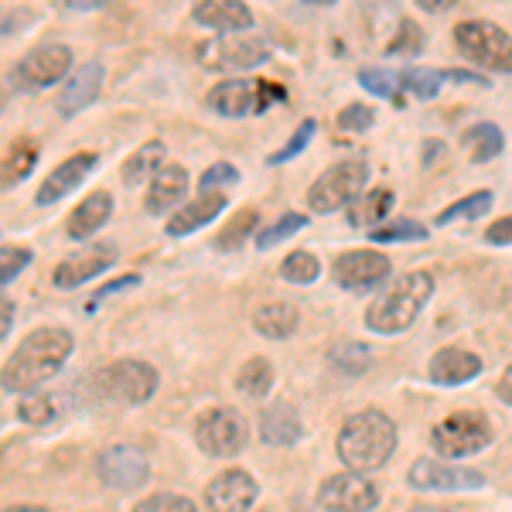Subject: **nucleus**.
Segmentation results:
<instances>
[{"instance_id":"obj_1","label":"nucleus","mask_w":512,"mask_h":512,"mask_svg":"<svg viewBox=\"0 0 512 512\" xmlns=\"http://www.w3.org/2000/svg\"><path fill=\"white\" fill-rule=\"evenodd\" d=\"M72 335L65 328H35L0 369V386L7 393H35L41 383L62 373L72 355Z\"/></svg>"},{"instance_id":"obj_2","label":"nucleus","mask_w":512,"mask_h":512,"mask_svg":"<svg viewBox=\"0 0 512 512\" xmlns=\"http://www.w3.org/2000/svg\"><path fill=\"white\" fill-rule=\"evenodd\" d=\"M396 451V424L383 410H362L349 417L338 431V458L345 468L366 475L383 468Z\"/></svg>"},{"instance_id":"obj_3","label":"nucleus","mask_w":512,"mask_h":512,"mask_svg":"<svg viewBox=\"0 0 512 512\" xmlns=\"http://www.w3.org/2000/svg\"><path fill=\"white\" fill-rule=\"evenodd\" d=\"M431 294H434V277L424 274V270H407V274L393 277L383 287V294L369 304L366 325L383 335L407 332L420 311H424V304L431 301Z\"/></svg>"},{"instance_id":"obj_4","label":"nucleus","mask_w":512,"mask_h":512,"mask_svg":"<svg viewBox=\"0 0 512 512\" xmlns=\"http://www.w3.org/2000/svg\"><path fill=\"white\" fill-rule=\"evenodd\" d=\"M431 444L444 461L472 458V454L485 451L492 444V424L478 410H454L441 424H434Z\"/></svg>"},{"instance_id":"obj_5","label":"nucleus","mask_w":512,"mask_h":512,"mask_svg":"<svg viewBox=\"0 0 512 512\" xmlns=\"http://www.w3.org/2000/svg\"><path fill=\"white\" fill-rule=\"evenodd\" d=\"M158 369L144 359H117L110 366H103L96 373V390L113 403H127V407H137V403H147L154 393H158Z\"/></svg>"},{"instance_id":"obj_6","label":"nucleus","mask_w":512,"mask_h":512,"mask_svg":"<svg viewBox=\"0 0 512 512\" xmlns=\"http://www.w3.org/2000/svg\"><path fill=\"white\" fill-rule=\"evenodd\" d=\"M195 444L209 458H236L250 444V424L236 407H209L195 420Z\"/></svg>"},{"instance_id":"obj_7","label":"nucleus","mask_w":512,"mask_h":512,"mask_svg":"<svg viewBox=\"0 0 512 512\" xmlns=\"http://www.w3.org/2000/svg\"><path fill=\"white\" fill-rule=\"evenodd\" d=\"M270 59L263 38L239 31V35H216L198 45V65L209 72H250Z\"/></svg>"},{"instance_id":"obj_8","label":"nucleus","mask_w":512,"mask_h":512,"mask_svg":"<svg viewBox=\"0 0 512 512\" xmlns=\"http://www.w3.org/2000/svg\"><path fill=\"white\" fill-rule=\"evenodd\" d=\"M366 181H369V168L362 161L335 164V168H328L325 175H318L315 185L308 188V209L318 212V216L345 209V205H352L355 198L362 195Z\"/></svg>"},{"instance_id":"obj_9","label":"nucleus","mask_w":512,"mask_h":512,"mask_svg":"<svg viewBox=\"0 0 512 512\" xmlns=\"http://www.w3.org/2000/svg\"><path fill=\"white\" fill-rule=\"evenodd\" d=\"M454 41L475 65L492 72H512V38L492 21H465L454 28Z\"/></svg>"},{"instance_id":"obj_10","label":"nucleus","mask_w":512,"mask_h":512,"mask_svg":"<svg viewBox=\"0 0 512 512\" xmlns=\"http://www.w3.org/2000/svg\"><path fill=\"white\" fill-rule=\"evenodd\" d=\"M96 472L103 478V485H110V489L137 492V489H144L147 478H151V461H147V454L134 448V444H113V448H106L99 454Z\"/></svg>"},{"instance_id":"obj_11","label":"nucleus","mask_w":512,"mask_h":512,"mask_svg":"<svg viewBox=\"0 0 512 512\" xmlns=\"http://www.w3.org/2000/svg\"><path fill=\"white\" fill-rule=\"evenodd\" d=\"M270 96H280L274 82H253V79H226L219 86H212L209 106L219 117H250L260 113L270 103Z\"/></svg>"},{"instance_id":"obj_12","label":"nucleus","mask_w":512,"mask_h":512,"mask_svg":"<svg viewBox=\"0 0 512 512\" xmlns=\"http://www.w3.org/2000/svg\"><path fill=\"white\" fill-rule=\"evenodd\" d=\"M72 69V48L69 45H41L35 52H28L14 69V86L18 89H48L55 82H62Z\"/></svg>"},{"instance_id":"obj_13","label":"nucleus","mask_w":512,"mask_h":512,"mask_svg":"<svg viewBox=\"0 0 512 512\" xmlns=\"http://www.w3.org/2000/svg\"><path fill=\"white\" fill-rule=\"evenodd\" d=\"M407 478H410V489L417 492H472L485 485L482 472L458 468L444 458H417Z\"/></svg>"},{"instance_id":"obj_14","label":"nucleus","mask_w":512,"mask_h":512,"mask_svg":"<svg viewBox=\"0 0 512 512\" xmlns=\"http://www.w3.org/2000/svg\"><path fill=\"white\" fill-rule=\"evenodd\" d=\"M318 506L325 512H373L379 489L359 472H338L318 489Z\"/></svg>"},{"instance_id":"obj_15","label":"nucleus","mask_w":512,"mask_h":512,"mask_svg":"<svg viewBox=\"0 0 512 512\" xmlns=\"http://www.w3.org/2000/svg\"><path fill=\"white\" fill-rule=\"evenodd\" d=\"M390 256L379 250H349L332 263V280L345 291H369L390 277Z\"/></svg>"},{"instance_id":"obj_16","label":"nucleus","mask_w":512,"mask_h":512,"mask_svg":"<svg viewBox=\"0 0 512 512\" xmlns=\"http://www.w3.org/2000/svg\"><path fill=\"white\" fill-rule=\"evenodd\" d=\"M260 485L243 468H226L205 485V509L209 512H250Z\"/></svg>"},{"instance_id":"obj_17","label":"nucleus","mask_w":512,"mask_h":512,"mask_svg":"<svg viewBox=\"0 0 512 512\" xmlns=\"http://www.w3.org/2000/svg\"><path fill=\"white\" fill-rule=\"evenodd\" d=\"M113 263H117V250H113L110 243H93V246H86V250L65 256L59 267H55L52 284L62 287V291H76V287L89 284L93 277L106 274Z\"/></svg>"},{"instance_id":"obj_18","label":"nucleus","mask_w":512,"mask_h":512,"mask_svg":"<svg viewBox=\"0 0 512 512\" xmlns=\"http://www.w3.org/2000/svg\"><path fill=\"white\" fill-rule=\"evenodd\" d=\"M96 154L93 151H86V154H72L69 161H62L59 168L52 171L45 181H41V188H38V195H35V202L38 205H55L59 198L65 195H72L76 188L82 185V181L89 178V171L96 168Z\"/></svg>"},{"instance_id":"obj_19","label":"nucleus","mask_w":512,"mask_h":512,"mask_svg":"<svg viewBox=\"0 0 512 512\" xmlns=\"http://www.w3.org/2000/svg\"><path fill=\"white\" fill-rule=\"evenodd\" d=\"M99 89H103V65H99V62H82L79 69L69 76V82L62 86L59 113H62V117H76V113H82L99 96Z\"/></svg>"},{"instance_id":"obj_20","label":"nucleus","mask_w":512,"mask_h":512,"mask_svg":"<svg viewBox=\"0 0 512 512\" xmlns=\"http://www.w3.org/2000/svg\"><path fill=\"white\" fill-rule=\"evenodd\" d=\"M482 373V359L468 349H458V345H448V349H437L431 359V379L437 386H461L472 383V379Z\"/></svg>"},{"instance_id":"obj_21","label":"nucleus","mask_w":512,"mask_h":512,"mask_svg":"<svg viewBox=\"0 0 512 512\" xmlns=\"http://www.w3.org/2000/svg\"><path fill=\"white\" fill-rule=\"evenodd\" d=\"M192 18L219 35H239V31H250L253 11L239 0H205L192 11Z\"/></svg>"},{"instance_id":"obj_22","label":"nucleus","mask_w":512,"mask_h":512,"mask_svg":"<svg viewBox=\"0 0 512 512\" xmlns=\"http://www.w3.org/2000/svg\"><path fill=\"white\" fill-rule=\"evenodd\" d=\"M188 195V171L181 164H168L164 161L151 178V188H147V212L154 216H164L168 209H175L181 198Z\"/></svg>"},{"instance_id":"obj_23","label":"nucleus","mask_w":512,"mask_h":512,"mask_svg":"<svg viewBox=\"0 0 512 512\" xmlns=\"http://www.w3.org/2000/svg\"><path fill=\"white\" fill-rule=\"evenodd\" d=\"M229 205L226 192H198L192 202L185 205V209H178L175 216L168 222V233L171 236H188L195 233V229L209 226L212 219L222 216V209Z\"/></svg>"},{"instance_id":"obj_24","label":"nucleus","mask_w":512,"mask_h":512,"mask_svg":"<svg viewBox=\"0 0 512 512\" xmlns=\"http://www.w3.org/2000/svg\"><path fill=\"white\" fill-rule=\"evenodd\" d=\"M110 216H113V198L106 192H93L82 198L76 209H72V216L65 219V233L72 239H89L110 222Z\"/></svg>"},{"instance_id":"obj_25","label":"nucleus","mask_w":512,"mask_h":512,"mask_svg":"<svg viewBox=\"0 0 512 512\" xmlns=\"http://www.w3.org/2000/svg\"><path fill=\"white\" fill-rule=\"evenodd\" d=\"M304 424L301 414L291 407V403H274L260 414V437L267 444H277V448H291V444L301 441Z\"/></svg>"},{"instance_id":"obj_26","label":"nucleus","mask_w":512,"mask_h":512,"mask_svg":"<svg viewBox=\"0 0 512 512\" xmlns=\"http://www.w3.org/2000/svg\"><path fill=\"white\" fill-rule=\"evenodd\" d=\"M297 321H301V315H297V308L291 301H267L253 311L256 332L263 338H277V342L280 338H291L297 332Z\"/></svg>"},{"instance_id":"obj_27","label":"nucleus","mask_w":512,"mask_h":512,"mask_svg":"<svg viewBox=\"0 0 512 512\" xmlns=\"http://www.w3.org/2000/svg\"><path fill=\"white\" fill-rule=\"evenodd\" d=\"M38 164V144L35 140H14V147L7 151V158L0 161V188H14L31 175V168Z\"/></svg>"},{"instance_id":"obj_28","label":"nucleus","mask_w":512,"mask_h":512,"mask_svg":"<svg viewBox=\"0 0 512 512\" xmlns=\"http://www.w3.org/2000/svg\"><path fill=\"white\" fill-rule=\"evenodd\" d=\"M465 151L472 154V161H492L502 154V147H506V137H502V130L495 127V123H475V127L465 130Z\"/></svg>"},{"instance_id":"obj_29","label":"nucleus","mask_w":512,"mask_h":512,"mask_svg":"<svg viewBox=\"0 0 512 512\" xmlns=\"http://www.w3.org/2000/svg\"><path fill=\"white\" fill-rule=\"evenodd\" d=\"M161 164H164V140H147V144L137 147L127 158V164H123V181H127V185H140V181L154 178V171H158Z\"/></svg>"},{"instance_id":"obj_30","label":"nucleus","mask_w":512,"mask_h":512,"mask_svg":"<svg viewBox=\"0 0 512 512\" xmlns=\"http://www.w3.org/2000/svg\"><path fill=\"white\" fill-rule=\"evenodd\" d=\"M236 386L243 390L246 396H267L274 390V366H270V359H263V355H253V359H246L243 366H239L236 373Z\"/></svg>"},{"instance_id":"obj_31","label":"nucleus","mask_w":512,"mask_h":512,"mask_svg":"<svg viewBox=\"0 0 512 512\" xmlns=\"http://www.w3.org/2000/svg\"><path fill=\"white\" fill-rule=\"evenodd\" d=\"M390 209H393V192H386V188L362 192L349 205V222L352 226H373V222H383Z\"/></svg>"},{"instance_id":"obj_32","label":"nucleus","mask_w":512,"mask_h":512,"mask_svg":"<svg viewBox=\"0 0 512 512\" xmlns=\"http://www.w3.org/2000/svg\"><path fill=\"white\" fill-rule=\"evenodd\" d=\"M280 277H284L287 284H297V287L315 284V280L321 277L318 256H315V253H308V250H294L284 263H280Z\"/></svg>"},{"instance_id":"obj_33","label":"nucleus","mask_w":512,"mask_h":512,"mask_svg":"<svg viewBox=\"0 0 512 512\" xmlns=\"http://www.w3.org/2000/svg\"><path fill=\"white\" fill-rule=\"evenodd\" d=\"M328 359H332V366L342 369L345 376H362L369 366H373V352H369V345H362V342L335 345V349L328 352Z\"/></svg>"},{"instance_id":"obj_34","label":"nucleus","mask_w":512,"mask_h":512,"mask_svg":"<svg viewBox=\"0 0 512 512\" xmlns=\"http://www.w3.org/2000/svg\"><path fill=\"white\" fill-rule=\"evenodd\" d=\"M492 202H495V195H492V192L465 195L461 202L448 205V209H444L441 216H437V226H451V222H458V219H482V216H489V212H492Z\"/></svg>"},{"instance_id":"obj_35","label":"nucleus","mask_w":512,"mask_h":512,"mask_svg":"<svg viewBox=\"0 0 512 512\" xmlns=\"http://www.w3.org/2000/svg\"><path fill=\"white\" fill-rule=\"evenodd\" d=\"M18 417L24 420V424H52L55 417H59V403L52 400L48 393H28L21 400L18 407Z\"/></svg>"},{"instance_id":"obj_36","label":"nucleus","mask_w":512,"mask_h":512,"mask_svg":"<svg viewBox=\"0 0 512 512\" xmlns=\"http://www.w3.org/2000/svg\"><path fill=\"white\" fill-rule=\"evenodd\" d=\"M256 209H243L239 216H233V222H229L226 229L219 233V239H216V246L219 250H236V246H243L246 239H250V233H253V226H256Z\"/></svg>"},{"instance_id":"obj_37","label":"nucleus","mask_w":512,"mask_h":512,"mask_svg":"<svg viewBox=\"0 0 512 512\" xmlns=\"http://www.w3.org/2000/svg\"><path fill=\"white\" fill-rule=\"evenodd\" d=\"M427 236H431L427 226H420L414 219H400V222H393V226H379L369 233L373 243H410V239H427Z\"/></svg>"},{"instance_id":"obj_38","label":"nucleus","mask_w":512,"mask_h":512,"mask_svg":"<svg viewBox=\"0 0 512 512\" xmlns=\"http://www.w3.org/2000/svg\"><path fill=\"white\" fill-rule=\"evenodd\" d=\"M304 226H308V219L297 216V212H287V216H280L274 226H267L260 236H256V250H270V246L284 243L287 236H294L297 229H304Z\"/></svg>"},{"instance_id":"obj_39","label":"nucleus","mask_w":512,"mask_h":512,"mask_svg":"<svg viewBox=\"0 0 512 512\" xmlns=\"http://www.w3.org/2000/svg\"><path fill=\"white\" fill-rule=\"evenodd\" d=\"M134 512H198V509L192 499H185V495H178V492H158V495L140 499Z\"/></svg>"},{"instance_id":"obj_40","label":"nucleus","mask_w":512,"mask_h":512,"mask_svg":"<svg viewBox=\"0 0 512 512\" xmlns=\"http://www.w3.org/2000/svg\"><path fill=\"white\" fill-rule=\"evenodd\" d=\"M441 72H434V69H407L403 72V89H410L414 96L420 99H431L437 96V89H441Z\"/></svg>"},{"instance_id":"obj_41","label":"nucleus","mask_w":512,"mask_h":512,"mask_svg":"<svg viewBox=\"0 0 512 512\" xmlns=\"http://www.w3.org/2000/svg\"><path fill=\"white\" fill-rule=\"evenodd\" d=\"M28 263H31L28 246H4V250H0V284H11Z\"/></svg>"},{"instance_id":"obj_42","label":"nucleus","mask_w":512,"mask_h":512,"mask_svg":"<svg viewBox=\"0 0 512 512\" xmlns=\"http://www.w3.org/2000/svg\"><path fill=\"white\" fill-rule=\"evenodd\" d=\"M236 178H239V175H236L233 164L219 161V164H212V168L202 175V181H198V192H222V188L236 185Z\"/></svg>"},{"instance_id":"obj_43","label":"nucleus","mask_w":512,"mask_h":512,"mask_svg":"<svg viewBox=\"0 0 512 512\" xmlns=\"http://www.w3.org/2000/svg\"><path fill=\"white\" fill-rule=\"evenodd\" d=\"M315 137V120H304L301 127L294 130V137H291V144L287 147H280L277 154H270V164H284V161H291V158H297V154L308 147V140Z\"/></svg>"},{"instance_id":"obj_44","label":"nucleus","mask_w":512,"mask_h":512,"mask_svg":"<svg viewBox=\"0 0 512 512\" xmlns=\"http://www.w3.org/2000/svg\"><path fill=\"white\" fill-rule=\"evenodd\" d=\"M359 82L369 89V93H376V96H383V99L396 96V76H393V72H386V69H362Z\"/></svg>"},{"instance_id":"obj_45","label":"nucleus","mask_w":512,"mask_h":512,"mask_svg":"<svg viewBox=\"0 0 512 512\" xmlns=\"http://www.w3.org/2000/svg\"><path fill=\"white\" fill-rule=\"evenodd\" d=\"M420 48H424V35H420V28L414 21H403L400 38L390 45V55H420Z\"/></svg>"},{"instance_id":"obj_46","label":"nucleus","mask_w":512,"mask_h":512,"mask_svg":"<svg viewBox=\"0 0 512 512\" xmlns=\"http://www.w3.org/2000/svg\"><path fill=\"white\" fill-rule=\"evenodd\" d=\"M373 123H376V113L369 110L366 103H352L338 113V127L342 130H369Z\"/></svg>"},{"instance_id":"obj_47","label":"nucleus","mask_w":512,"mask_h":512,"mask_svg":"<svg viewBox=\"0 0 512 512\" xmlns=\"http://www.w3.org/2000/svg\"><path fill=\"white\" fill-rule=\"evenodd\" d=\"M485 243H492V246H512V216L492 222V226L485 229Z\"/></svg>"},{"instance_id":"obj_48","label":"nucleus","mask_w":512,"mask_h":512,"mask_svg":"<svg viewBox=\"0 0 512 512\" xmlns=\"http://www.w3.org/2000/svg\"><path fill=\"white\" fill-rule=\"evenodd\" d=\"M11 325H14V304L0 294V342H4L7 332H11Z\"/></svg>"},{"instance_id":"obj_49","label":"nucleus","mask_w":512,"mask_h":512,"mask_svg":"<svg viewBox=\"0 0 512 512\" xmlns=\"http://www.w3.org/2000/svg\"><path fill=\"white\" fill-rule=\"evenodd\" d=\"M134 284H140V277H137V274H127L123 280H113V284L99 287V294L93 297V301H103V297H110L113 291H123V287H134Z\"/></svg>"},{"instance_id":"obj_50","label":"nucleus","mask_w":512,"mask_h":512,"mask_svg":"<svg viewBox=\"0 0 512 512\" xmlns=\"http://www.w3.org/2000/svg\"><path fill=\"white\" fill-rule=\"evenodd\" d=\"M495 393H499L502 403H509V407H512V362L506 366V373L499 376V383H495Z\"/></svg>"},{"instance_id":"obj_51","label":"nucleus","mask_w":512,"mask_h":512,"mask_svg":"<svg viewBox=\"0 0 512 512\" xmlns=\"http://www.w3.org/2000/svg\"><path fill=\"white\" fill-rule=\"evenodd\" d=\"M410 512H468L465 506H414Z\"/></svg>"},{"instance_id":"obj_52","label":"nucleus","mask_w":512,"mask_h":512,"mask_svg":"<svg viewBox=\"0 0 512 512\" xmlns=\"http://www.w3.org/2000/svg\"><path fill=\"white\" fill-rule=\"evenodd\" d=\"M420 7H424V11H444V7H451V0H420Z\"/></svg>"},{"instance_id":"obj_53","label":"nucleus","mask_w":512,"mask_h":512,"mask_svg":"<svg viewBox=\"0 0 512 512\" xmlns=\"http://www.w3.org/2000/svg\"><path fill=\"white\" fill-rule=\"evenodd\" d=\"M4 512H48L45 506H11V509H4Z\"/></svg>"}]
</instances>
